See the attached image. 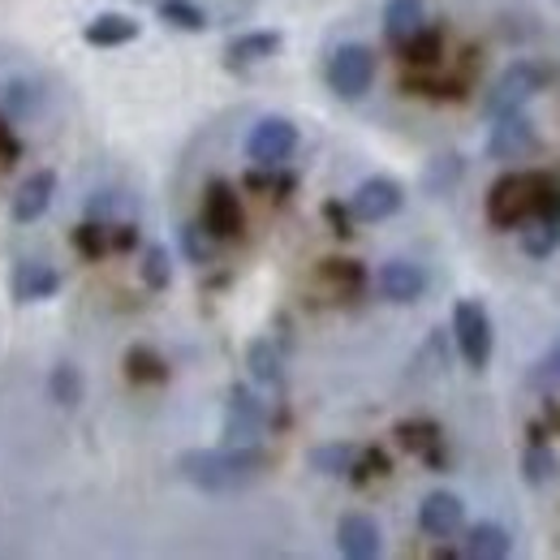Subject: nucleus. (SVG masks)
Listing matches in <instances>:
<instances>
[{"instance_id":"1","label":"nucleus","mask_w":560,"mask_h":560,"mask_svg":"<svg viewBox=\"0 0 560 560\" xmlns=\"http://www.w3.org/2000/svg\"><path fill=\"white\" fill-rule=\"evenodd\" d=\"M268 470V453L259 444H224V448H186L177 457V475L190 488L208 495H233V491L259 483Z\"/></svg>"},{"instance_id":"2","label":"nucleus","mask_w":560,"mask_h":560,"mask_svg":"<svg viewBox=\"0 0 560 560\" xmlns=\"http://www.w3.org/2000/svg\"><path fill=\"white\" fill-rule=\"evenodd\" d=\"M453 341H457V353L470 371H488L491 350H495V328H491V315L483 302L462 298L453 306Z\"/></svg>"},{"instance_id":"3","label":"nucleus","mask_w":560,"mask_h":560,"mask_svg":"<svg viewBox=\"0 0 560 560\" xmlns=\"http://www.w3.org/2000/svg\"><path fill=\"white\" fill-rule=\"evenodd\" d=\"M548 82V70L535 66V61H513L509 70L495 78V86L488 91L483 100V113L488 117H504V113H522Z\"/></svg>"},{"instance_id":"4","label":"nucleus","mask_w":560,"mask_h":560,"mask_svg":"<svg viewBox=\"0 0 560 560\" xmlns=\"http://www.w3.org/2000/svg\"><path fill=\"white\" fill-rule=\"evenodd\" d=\"M268 435V401L250 384H233L224 401V444H259Z\"/></svg>"},{"instance_id":"5","label":"nucleus","mask_w":560,"mask_h":560,"mask_svg":"<svg viewBox=\"0 0 560 560\" xmlns=\"http://www.w3.org/2000/svg\"><path fill=\"white\" fill-rule=\"evenodd\" d=\"M375 82V52L362 48V44H341L332 57H328V86L337 100H362Z\"/></svg>"},{"instance_id":"6","label":"nucleus","mask_w":560,"mask_h":560,"mask_svg":"<svg viewBox=\"0 0 560 560\" xmlns=\"http://www.w3.org/2000/svg\"><path fill=\"white\" fill-rule=\"evenodd\" d=\"M298 151V126L289 117H259L246 135V160L259 168H280Z\"/></svg>"},{"instance_id":"7","label":"nucleus","mask_w":560,"mask_h":560,"mask_svg":"<svg viewBox=\"0 0 560 560\" xmlns=\"http://www.w3.org/2000/svg\"><path fill=\"white\" fill-rule=\"evenodd\" d=\"M199 224L208 229L215 242H237L246 233V211H242V199L229 182H211L203 190V211H199Z\"/></svg>"},{"instance_id":"8","label":"nucleus","mask_w":560,"mask_h":560,"mask_svg":"<svg viewBox=\"0 0 560 560\" xmlns=\"http://www.w3.org/2000/svg\"><path fill=\"white\" fill-rule=\"evenodd\" d=\"M488 220L491 229H517L530 220V173H504L488 190Z\"/></svg>"},{"instance_id":"9","label":"nucleus","mask_w":560,"mask_h":560,"mask_svg":"<svg viewBox=\"0 0 560 560\" xmlns=\"http://www.w3.org/2000/svg\"><path fill=\"white\" fill-rule=\"evenodd\" d=\"M535 147H539V135H535V126H530L526 113L491 117L488 160H495V164H513V160H526Z\"/></svg>"},{"instance_id":"10","label":"nucleus","mask_w":560,"mask_h":560,"mask_svg":"<svg viewBox=\"0 0 560 560\" xmlns=\"http://www.w3.org/2000/svg\"><path fill=\"white\" fill-rule=\"evenodd\" d=\"M401 208H406V190H401V182H397V177H384V173L366 177L350 199L353 220H362V224H380V220L397 215Z\"/></svg>"},{"instance_id":"11","label":"nucleus","mask_w":560,"mask_h":560,"mask_svg":"<svg viewBox=\"0 0 560 560\" xmlns=\"http://www.w3.org/2000/svg\"><path fill=\"white\" fill-rule=\"evenodd\" d=\"M419 526L427 539H453L466 530V504L453 491H431L419 504Z\"/></svg>"},{"instance_id":"12","label":"nucleus","mask_w":560,"mask_h":560,"mask_svg":"<svg viewBox=\"0 0 560 560\" xmlns=\"http://www.w3.org/2000/svg\"><path fill=\"white\" fill-rule=\"evenodd\" d=\"M375 289L384 302H397V306H410L427 293V268L415 259H388L380 272H375Z\"/></svg>"},{"instance_id":"13","label":"nucleus","mask_w":560,"mask_h":560,"mask_svg":"<svg viewBox=\"0 0 560 560\" xmlns=\"http://www.w3.org/2000/svg\"><path fill=\"white\" fill-rule=\"evenodd\" d=\"M337 548L341 557L350 560H375L384 552V535H380V522L371 513H346L337 522Z\"/></svg>"},{"instance_id":"14","label":"nucleus","mask_w":560,"mask_h":560,"mask_svg":"<svg viewBox=\"0 0 560 560\" xmlns=\"http://www.w3.org/2000/svg\"><path fill=\"white\" fill-rule=\"evenodd\" d=\"M397 444L406 453L422 457L431 470H444L448 466V453H444V431L435 419H406L397 422Z\"/></svg>"},{"instance_id":"15","label":"nucleus","mask_w":560,"mask_h":560,"mask_svg":"<svg viewBox=\"0 0 560 560\" xmlns=\"http://www.w3.org/2000/svg\"><path fill=\"white\" fill-rule=\"evenodd\" d=\"M57 289H61V272L44 259H22L9 272V293L18 302H48V298H57Z\"/></svg>"},{"instance_id":"16","label":"nucleus","mask_w":560,"mask_h":560,"mask_svg":"<svg viewBox=\"0 0 560 560\" xmlns=\"http://www.w3.org/2000/svg\"><path fill=\"white\" fill-rule=\"evenodd\" d=\"M280 31H250V35H237L229 48H224V70L233 73H250L255 66L272 61L280 52Z\"/></svg>"},{"instance_id":"17","label":"nucleus","mask_w":560,"mask_h":560,"mask_svg":"<svg viewBox=\"0 0 560 560\" xmlns=\"http://www.w3.org/2000/svg\"><path fill=\"white\" fill-rule=\"evenodd\" d=\"M52 195H57V173H52V168H39V173H31V177L18 186L9 215H13L18 224H35L44 211L52 208Z\"/></svg>"},{"instance_id":"18","label":"nucleus","mask_w":560,"mask_h":560,"mask_svg":"<svg viewBox=\"0 0 560 560\" xmlns=\"http://www.w3.org/2000/svg\"><path fill=\"white\" fill-rule=\"evenodd\" d=\"M246 371H250V380L259 384V388H268V393H280L284 388V353L272 337H255L250 346H246Z\"/></svg>"},{"instance_id":"19","label":"nucleus","mask_w":560,"mask_h":560,"mask_svg":"<svg viewBox=\"0 0 560 560\" xmlns=\"http://www.w3.org/2000/svg\"><path fill=\"white\" fill-rule=\"evenodd\" d=\"M142 35V22H135L130 13H100L82 26V39L91 48H121V44H135Z\"/></svg>"},{"instance_id":"20","label":"nucleus","mask_w":560,"mask_h":560,"mask_svg":"<svg viewBox=\"0 0 560 560\" xmlns=\"http://www.w3.org/2000/svg\"><path fill=\"white\" fill-rule=\"evenodd\" d=\"M517 242L526 259H552L560 250V215H530L517 224Z\"/></svg>"},{"instance_id":"21","label":"nucleus","mask_w":560,"mask_h":560,"mask_svg":"<svg viewBox=\"0 0 560 560\" xmlns=\"http://www.w3.org/2000/svg\"><path fill=\"white\" fill-rule=\"evenodd\" d=\"M427 26V4L422 0H388L384 4V39L393 48H401L406 39H415Z\"/></svg>"},{"instance_id":"22","label":"nucleus","mask_w":560,"mask_h":560,"mask_svg":"<svg viewBox=\"0 0 560 560\" xmlns=\"http://www.w3.org/2000/svg\"><path fill=\"white\" fill-rule=\"evenodd\" d=\"M513 552V535L500 526V522H479L466 530V544H462V557L470 560H504Z\"/></svg>"},{"instance_id":"23","label":"nucleus","mask_w":560,"mask_h":560,"mask_svg":"<svg viewBox=\"0 0 560 560\" xmlns=\"http://www.w3.org/2000/svg\"><path fill=\"white\" fill-rule=\"evenodd\" d=\"M306 462H311V470L315 475H324V479H350L353 462H358V444H315L311 453H306Z\"/></svg>"},{"instance_id":"24","label":"nucleus","mask_w":560,"mask_h":560,"mask_svg":"<svg viewBox=\"0 0 560 560\" xmlns=\"http://www.w3.org/2000/svg\"><path fill=\"white\" fill-rule=\"evenodd\" d=\"M155 13H160V22H164V26L186 31V35H203V31L211 26L208 9H203L199 0H160V4H155Z\"/></svg>"},{"instance_id":"25","label":"nucleus","mask_w":560,"mask_h":560,"mask_svg":"<svg viewBox=\"0 0 560 560\" xmlns=\"http://www.w3.org/2000/svg\"><path fill=\"white\" fill-rule=\"evenodd\" d=\"M126 380L139 384V388L164 384V380H168V362L151 350V346H130V350H126Z\"/></svg>"},{"instance_id":"26","label":"nucleus","mask_w":560,"mask_h":560,"mask_svg":"<svg viewBox=\"0 0 560 560\" xmlns=\"http://www.w3.org/2000/svg\"><path fill=\"white\" fill-rule=\"evenodd\" d=\"M319 277H324V284H332L341 298H362L366 293V268L358 259H324Z\"/></svg>"},{"instance_id":"27","label":"nucleus","mask_w":560,"mask_h":560,"mask_svg":"<svg viewBox=\"0 0 560 560\" xmlns=\"http://www.w3.org/2000/svg\"><path fill=\"white\" fill-rule=\"evenodd\" d=\"M440 57H444V35H440L435 26H422L415 39H406V44H401V61H406V66H415V70H431V66H440Z\"/></svg>"},{"instance_id":"28","label":"nucleus","mask_w":560,"mask_h":560,"mask_svg":"<svg viewBox=\"0 0 560 560\" xmlns=\"http://www.w3.org/2000/svg\"><path fill=\"white\" fill-rule=\"evenodd\" d=\"M522 479L530 488H548L557 479V453L548 448V440L544 444H526V453H522Z\"/></svg>"},{"instance_id":"29","label":"nucleus","mask_w":560,"mask_h":560,"mask_svg":"<svg viewBox=\"0 0 560 560\" xmlns=\"http://www.w3.org/2000/svg\"><path fill=\"white\" fill-rule=\"evenodd\" d=\"M177 242H182V255H186L195 268H208L211 259H215V237H211L199 220H186V224L177 229Z\"/></svg>"},{"instance_id":"30","label":"nucleus","mask_w":560,"mask_h":560,"mask_svg":"<svg viewBox=\"0 0 560 560\" xmlns=\"http://www.w3.org/2000/svg\"><path fill=\"white\" fill-rule=\"evenodd\" d=\"M48 397L61 406V410H73L82 401V371L73 362H57L52 375H48Z\"/></svg>"},{"instance_id":"31","label":"nucleus","mask_w":560,"mask_h":560,"mask_svg":"<svg viewBox=\"0 0 560 560\" xmlns=\"http://www.w3.org/2000/svg\"><path fill=\"white\" fill-rule=\"evenodd\" d=\"M526 388L539 393V397H548V393H557L560 388V337L548 346V353L526 371Z\"/></svg>"},{"instance_id":"32","label":"nucleus","mask_w":560,"mask_h":560,"mask_svg":"<svg viewBox=\"0 0 560 560\" xmlns=\"http://www.w3.org/2000/svg\"><path fill=\"white\" fill-rule=\"evenodd\" d=\"M139 277H142V284L155 289V293L173 284V255H168V246H147V250H142Z\"/></svg>"},{"instance_id":"33","label":"nucleus","mask_w":560,"mask_h":560,"mask_svg":"<svg viewBox=\"0 0 560 560\" xmlns=\"http://www.w3.org/2000/svg\"><path fill=\"white\" fill-rule=\"evenodd\" d=\"M73 250L86 255V259L113 255V250H108V224H104V220H82V224L73 229Z\"/></svg>"},{"instance_id":"34","label":"nucleus","mask_w":560,"mask_h":560,"mask_svg":"<svg viewBox=\"0 0 560 560\" xmlns=\"http://www.w3.org/2000/svg\"><path fill=\"white\" fill-rule=\"evenodd\" d=\"M530 215H560V182L552 173H530Z\"/></svg>"},{"instance_id":"35","label":"nucleus","mask_w":560,"mask_h":560,"mask_svg":"<svg viewBox=\"0 0 560 560\" xmlns=\"http://www.w3.org/2000/svg\"><path fill=\"white\" fill-rule=\"evenodd\" d=\"M393 470V462H388V453L384 448H358V462H353L350 470V483L353 488H362V483H371V479H384Z\"/></svg>"},{"instance_id":"36","label":"nucleus","mask_w":560,"mask_h":560,"mask_svg":"<svg viewBox=\"0 0 560 560\" xmlns=\"http://www.w3.org/2000/svg\"><path fill=\"white\" fill-rule=\"evenodd\" d=\"M457 173H462V160H457L453 151H448V155H435L431 168L422 173V186H427L431 195H444V190L457 182Z\"/></svg>"},{"instance_id":"37","label":"nucleus","mask_w":560,"mask_h":560,"mask_svg":"<svg viewBox=\"0 0 560 560\" xmlns=\"http://www.w3.org/2000/svg\"><path fill=\"white\" fill-rule=\"evenodd\" d=\"M410 95H427V100H462L457 82H431V78H406Z\"/></svg>"},{"instance_id":"38","label":"nucleus","mask_w":560,"mask_h":560,"mask_svg":"<svg viewBox=\"0 0 560 560\" xmlns=\"http://www.w3.org/2000/svg\"><path fill=\"white\" fill-rule=\"evenodd\" d=\"M135 246H139V229H135L130 220H126V224L113 220V224H108V250H121V255H126V250H135Z\"/></svg>"},{"instance_id":"39","label":"nucleus","mask_w":560,"mask_h":560,"mask_svg":"<svg viewBox=\"0 0 560 560\" xmlns=\"http://www.w3.org/2000/svg\"><path fill=\"white\" fill-rule=\"evenodd\" d=\"M324 220L332 224V233H337V237H353V211L346 208V203L328 199V203H324Z\"/></svg>"},{"instance_id":"40","label":"nucleus","mask_w":560,"mask_h":560,"mask_svg":"<svg viewBox=\"0 0 560 560\" xmlns=\"http://www.w3.org/2000/svg\"><path fill=\"white\" fill-rule=\"evenodd\" d=\"M113 211H117V190H100V195H91V203H86V220L113 224Z\"/></svg>"},{"instance_id":"41","label":"nucleus","mask_w":560,"mask_h":560,"mask_svg":"<svg viewBox=\"0 0 560 560\" xmlns=\"http://www.w3.org/2000/svg\"><path fill=\"white\" fill-rule=\"evenodd\" d=\"M22 155V142H18V135L4 126V117H0V164H13Z\"/></svg>"},{"instance_id":"42","label":"nucleus","mask_w":560,"mask_h":560,"mask_svg":"<svg viewBox=\"0 0 560 560\" xmlns=\"http://www.w3.org/2000/svg\"><path fill=\"white\" fill-rule=\"evenodd\" d=\"M26 91H31V86H22V82H9V108H13V113H31V108H35V100H31Z\"/></svg>"},{"instance_id":"43","label":"nucleus","mask_w":560,"mask_h":560,"mask_svg":"<svg viewBox=\"0 0 560 560\" xmlns=\"http://www.w3.org/2000/svg\"><path fill=\"white\" fill-rule=\"evenodd\" d=\"M544 419H548V431H560V401H552V393L544 401Z\"/></svg>"},{"instance_id":"44","label":"nucleus","mask_w":560,"mask_h":560,"mask_svg":"<svg viewBox=\"0 0 560 560\" xmlns=\"http://www.w3.org/2000/svg\"><path fill=\"white\" fill-rule=\"evenodd\" d=\"M526 435H530V444H544V440H548L552 431H548L544 422H530V427H526Z\"/></svg>"}]
</instances>
